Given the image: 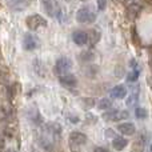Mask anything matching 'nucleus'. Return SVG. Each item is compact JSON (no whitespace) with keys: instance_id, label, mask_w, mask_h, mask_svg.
I'll return each mask as SVG.
<instances>
[{"instance_id":"9b49d317","label":"nucleus","mask_w":152,"mask_h":152,"mask_svg":"<svg viewBox=\"0 0 152 152\" xmlns=\"http://www.w3.org/2000/svg\"><path fill=\"white\" fill-rule=\"evenodd\" d=\"M140 11H142V7H140L137 3H131V4L127 7L126 16L129 20H134V19H136L137 16L140 15Z\"/></svg>"},{"instance_id":"393cba45","label":"nucleus","mask_w":152,"mask_h":152,"mask_svg":"<svg viewBox=\"0 0 152 152\" xmlns=\"http://www.w3.org/2000/svg\"><path fill=\"white\" fill-rule=\"evenodd\" d=\"M105 134H107V137H115L116 136V132L113 131V129H107V131H105Z\"/></svg>"},{"instance_id":"a211bd4d","label":"nucleus","mask_w":152,"mask_h":152,"mask_svg":"<svg viewBox=\"0 0 152 152\" xmlns=\"http://www.w3.org/2000/svg\"><path fill=\"white\" fill-rule=\"evenodd\" d=\"M139 75H140V69L136 68V69H132V71H129V74L127 75V81L128 83H136L137 80H139Z\"/></svg>"},{"instance_id":"412c9836","label":"nucleus","mask_w":152,"mask_h":152,"mask_svg":"<svg viewBox=\"0 0 152 152\" xmlns=\"http://www.w3.org/2000/svg\"><path fill=\"white\" fill-rule=\"evenodd\" d=\"M147 143H148L147 135H145L144 132H142V134L139 135V137H137V144H139L142 148H145L147 147Z\"/></svg>"},{"instance_id":"f257e3e1","label":"nucleus","mask_w":152,"mask_h":152,"mask_svg":"<svg viewBox=\"0 0 152 152\" xmlns=\"http://www.w3.org/2000/svg\"><path fill=\"white\" fill-rule=\"evenodd\" d=\"M75 18L76 21L80 24H91L96 20V12L89 5H86V7H81L76 11Z\"/></svg>"},{"instance_id":"0eeeda50","label":"nucleus","mask_w":152,"mask_h":152,"mask_svg":"<svg viewBox=\"0 0 152 152\" xmlns=\"http://www.w3.org/2000/svg\"><path fill=\"white\" fill-rule=\"evenodd\" d=\"M116 129H118L121 135H126V136H132V135L136 132V127H135V124L131 123V121H124V123L118 124Z\"/></svg>"},{"instance_id":"6ab92c4d","label":"nucleus","mask_w":152,"mask_h":152,"mask_svg":"<svg viewBox=\"0 0 152 152\" xmlns=\"http://www.w3.org/2000/svg\"><path fill=\"white\" fill-rule=\"evenodd\" d=\"M137 102H139V94H137V92H134V94H131L129 97L127 99V105L134 107V105L137 104Z\"/></svg>"},{"instance_id":"f3484780","label":"nucleus","mask_w":152,"mask_h":152,"mask_svg":"<svg viewBox=\"0 0 152 152\" xmlns=\"http://www.w3.org/2000/svg\"><path fill=\"white\" fill-rule=\"evenodd\" d=\"M43 4V8L47 12L48 16H53V3L52 0H40Z\"/></svg>"},{"instance_id":"dca6fc26","label":"nucleus","mask_w":152,"mask_h":152,"mask_svg":"<svg viewBox=\"0 0 152 152\" xmlns=\"http://www.w3.org/2000/svg\"><path fill=\"white\" fill-rule=\"evenodd\" d=\"M96 105L100 111H107V110H110V108H112V100L108 99V97H103V99H100L99 102H97Z\"/></svg>"},{"instance_id":"cd10ccee","label":"nucleus","mask_w":152,"mask_h":152,"mask_svg":"<svg viewBox=\"0 0 152 152\" xmlns=\"http://www.w3.org/2000/svg\"><path fill=\"white\" fill-rule=\"evenodd\" d=\"M5 152H18V151L13 150V148H8V150H5Z\"/></svg>"},{"instance_id":"5701e85b","label":"nucleus","mask_w":152,"mask_h":152,"mask_svg":"<svg viewBox=\"0 0 152 152\" xmlns=\"http://www.w3.org/2000/svg\"><path fill=\"white\" fill-rule=\"evenodd\" d=\"M96 1H97V10L99 11H104L107 8L108 0H96Z\"/></svg>"},{"instance_id":"b1692460","label":"nucleus","mask_w":152,"mask_h":152,"mask_svg":"<svg viewBox=\"0 0 152 152\" xmlns=\"http://www.w3.org/2000/svg\"><path fill=\"white\" fill-rule=\"evenodd\" d=\"M92 56H94V55H92V52H91V51H88V52L83 53V55H81L80 58L83 59L84 61H88V60H91V59H92Z\"/></svg>"},{"instance_id":"9d476101","label":"nucleus","mask_w":152,"mask_h":152,"mask_svg":"<svg viewBox=\"0 0 152 152\" xmlns=\"http://www.w3.org/2000/svg\"><path fill=\"white\" fill-rule=\"evenodd\" d=\"M72 40H74V43L76 45H79V47L86 45L87 43H88V34H87L86 31H83V29H77V31H75L74 34H72Z\"/></svg>"},{"instance_id":"f8f14e48","label":"nucleus","mask_w":152,"mask_h":152,"mask_svg":"<svg viewBox=\"0 0 152 152\" xmlns=\"http://www.w3.org/2000/svg\"><path fill=\"white\" fill-rule=\"evenodd\" d=\"M27 116H28V119L35 124V126H42L43 124V116L40 115L37 108H31V110H28Z\"/></svg>"},{"instance_id":"ddd939ff","label":"nucleus","mask_w":152,"mask_h":152,"mask_svg":"<svg viewBox=\"0 0 152 152\" xmlns=\"http://www.w3.org/2000/svg\"><path fill=\"white\" fill-rule=\"evenodd\" d=\"M128 145V140L123 136H115L112 140V147L116 151H123Z\"/></svg>"},{"instance_id":"2eb2a0df","label":"nucleus","mask_w":152,"mask_h":152,"mask_svg":"<svg viewBox=\"0 0 152 152\" xmlns=\"http://www.w3.org/2000/svg\"><path fill=\"white\" fill-rule=\"evenodd\" d=\"M31 4V0H11L10 5L16 11H23Z\"/></svg>"},{"instance_id":"6e6552de","label":"nucleus","mask_w":152,"mask_h":152,"mask_svg":"<svg viewBox=\"0 0 152 152\" xmlns=\"http://www.w3.org/2000/svg\"><path fill=\"white\" fill-rule=\"evenodd\" d=\"M37 47V39L35 35L32 34H26L23 37V48L26 51H34Z\"/></svg>"},{"instance_id":"20e7f679","label":"nucleus","mask_w":152,"mask_h":152,"mask_svg":"<svg viewBox=\"0 0 152 152\" xmlns=\"http://www.w3.org/2000/svg\"><path fill=\"white\" fill-rule=\"evenodd\" d=\"M68 143H69L71 150L76 152L77 150H80L81 145H84L87 143V135L80 131H72L71 134H69Z\"/></svg>"},{"instance_id":"aec40b11","label":"nucleus","mask_w":152,"mask_h":152,"mask_svg":"<svg viewBox=\"0 0 152 152\" xmlns=\"http://www.w3.org/2000/svg\"><path fill=\"white\" fill-rule=\"evenodd\" d=\"M135 116H136L137 119H145L148 116V111L145 110V108L137 107L136 110H135Z\"/></svg>"},{"instance_id":"7ed1b4c3","label":"nucleus","mask_w":152,"mask_h":152,"mask_svg":"<svg viewBox=\"0 0 152 152\" xmlns=\"http://www.w3.org/2000/svg\"><path fill=\"white\" fill-rule=\"evenodd\" d=\"M72 66H74V63H72L71 59L67 58V56H61V58H59L56 60L55 66H53V74L56 76L68 74V71L72 68Z\"/></svg>"},{"instance_id":"4be33fe9","label":"nucleus","mask_w":152,"mask_h":152,"mask_svg":"<svg viewBox=\"0 0 152 152\" xmlns=\"http://www.w3.org/2000/svg\"><path fill=\"white\" fill-rule=\"evenodd\" d=\"M83 102L86 103V104H84V107L86 108H92L95 105V102H96V100H95L94 97H84Z\"/></svg>"},{"instance_id":"c756f323","label":"nucleus","mask_w":152,"mask_h":152,"mask_svg":"<svg viewBox=\"0 0 152 152\" xmlns=\"http://www.w3.org/2000/svg\"><path fill=\"white\" fill-rule=\"evenodd\" d=\"M81 1H86V0H81Z\"/></svg>"},{"instance_id":"c85d7f7f","label":"nucleus","mask_w":152,"mask_h":152,"mask_svg":"<svg viewBox=\"0 0 152 152\" xmlns=\"http://www.w3.org/2000/svg\"><path fill=\"white\" fill-rule=\"evenodd\" d=\"M121 1H124V3H131L132 0H121Z\"/></svg>"},{"instance_id":"a878e982","label":"nucleus","mask_w":152,"mask_h":152,"mask_svg":"<svg viewBox=\"0 0 152 152\" xmlns=\"http://www.w3.org/2000/svg\"><path fill=\"white\" fill-rule=\"evenodd\" d=\"M129 67H131L132 69H136V68H139V66H137V61L135 60V59H132V60L129 61Z\"/></svg>"},{"instance_id":"423d86ee","label":"nucleus","mask_w":152,"mask_h":152,"mask_svg":"<svg viewBox=\"0 0 152 152\" xmlns=\"http://www.w3.org/2000/svg\"><path fill=\"white\" fill-rule=\"evenodd\" d=\"M58 77H59V83L67 89H72L77 86V79L72 74H64L61 76H58Z\"/></svg>"},{"instance_id":"f03ea898","label":"nucleus","mask_w":152,"mask_h":152,"mask_svg":"<svg viewBox=\"0 0 152 152\" xmlns=\"http://www.w3.org/2000/svg\"><path fill=\"white\" fill-rule=\"evenodd\" d=\"M27 28L29 31H37V29L45 28L48 26V21L45 20V18H43L42 15H37V13H34V15H29L26 20Z\"/></svg>"},{"instance_id":"bb28decb","label":"nucleus","mask_w":152,"mask_h":152,"mask_svg":"<svg viewBox=\"0 0 152 152\" xmlns=\"http://www.w3.org/2000/svg\"><path fill=\"white\" fill-rule=\"evenodd\" d=\"M94 152H110L107 150V148H104V147H96L94 150Z\"/></svg>"},{"instance_id":"1a4fd4ad","label":"nucleus","mask_w":152,"mask_h":152,"mask_svg":"<svg viewBox=\"0 0 152 152\" xmlns=\"http://www.w3.org/2000/svg\"><path fill=\"white\" fill-rule=\"evenodd\" d=\"M110 95H111V97H112V99L121 100V99H126V97H127L128 91H127V87L126 86H123V84H118V86H115L112 89H111Z\"/></svg>"},{"instance_id":"39448f33","label":"nucleus","mask_w":152,"mask_h":152,"mask_svg":"<svg viewBox=\"0 0 152 152\" xmlns=\"http://www.w3.org/2000/svg\"><path fill=\"white\" fill-rule=\"evenodd\" d=\"M129 118L128 111H120V110H107L103 113V119L105 121H123Z\"/></svg>"},{"instance_id":"4468645a","label":"nucleus","mask_w":152,"mask_h":152,"mask_svg":"<svg viewBox=\"0 0 152 152\" xmlns=\"http://www.w3.org/2000/svg\"><path fill=\"white\" fill-rule=\"evenodd\" d=\"M100 36H102L100 32L96 31V29H91V31L88 32V43H87V44L89 45V48H94L95 45L99 43Z\"/></svg>"}]
</instances>
